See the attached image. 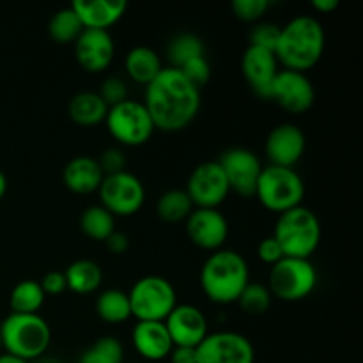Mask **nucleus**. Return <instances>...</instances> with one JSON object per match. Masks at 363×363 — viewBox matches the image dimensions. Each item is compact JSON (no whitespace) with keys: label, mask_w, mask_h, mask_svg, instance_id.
Instances as JSON below:
<instances>
[{"label":"nucleus","mask_w":363,"mask_h":363,"mask_svg":"<svg viewBox=\"0 0 363 363\" xmlns=\"http://www.w3.org/2000/svg\"><path fill=\"white\" fill-rule=\"evenodd\" d=\"M257 257L261 259L262 262H266V264L273 266L284 257V252L282 248H280L279 241L273 236H268L264 238V240H261V243L257 245Z\"/></svg>","instance_id":"58836bf2"},{"label":"nucleus","mask_w":363,"mask_h":363,"mask_svg":"<svg viewBox=\"0 0 363 363\" xmlns=\"http://www.w3.org/2000/svg\"><path fill=\"white\" fill-rule=\"evenodd\" d=\"M2 347L7 354L30 362L48 351L52 330L39 314H13L2 323Z\"/></svg>","instance_id":"39448f33"},{"label":"nucleus","mask_w":363,"mask_h":363,"mask_svg":"<svg viewBox=\"0 0 363 363\" xmlns=\"http://www.w3.org/2000/svg\"><path fill=\"white\" fill-rule=\"evenodd\" d=\"M279 71L280 67L275 52L259 46H247L241 57V73L259 98L269 99V91Z\"/></svg>","instance_id":"6ab92c4d"},{"label":"nucleus","mask_w":363,"mask_h":363,"mask_svg":"<svg viewBox=\"0 0 363 363\" xmlns=\"http://www.w3.org/2000/svg\"><path fill=\"white\" fill-rule=\"evenodd\" d=\"M142 103L156 130L176 133L197 117L201 110V89L195 87L181 69L165 66L151 84L145 85Z\"/></svg>","instance_id":"f257e3e1"},{"label":"nucleus","mask_w":363,"mask_h":363,"mask_svg":"<svg viewBox=\"0 0 363 363\" xmlns=\"http://www.w3.org/2000/svg\"><path fill=\"white\" fill-rule=\"evenodd\" d=\"M223 169L230 191L241 197H254L257 181L262 172V163L254 151L245 147H230L216 160Z\"/></svg>","instance_id":"ddd939ff"},{"label":"nucleus","mask_w":363,"mask_h":363,"mask_svg":"<svg viewBox=\"0 0 363 363\" xmlns=\"http://www.w3.org/2000/svg\"><path fill=\"white\" fill-rule=\"evenodd\" d=\"M4 347H2V332H0V351H2Z\"/></svg>","instance_id":"49530a36"},{"label":"nucleus","mask_w":363,"mask_h":363,"mask_svg":"<svg viewBox=\"0 0 363 363\" xmlns=\"http://www.w3.org/2000/svg\"><path fill=\"white\" fill-rule=\"evenodd\" d=\"M326 46L323 23L314 16L300 14L280 27L275 57L284 69L305 73L321 60Z\"/></svg>","instance_id":"f03ea898"},{"label":"nucleus","mask_w":363,"mask_h":363,"mask_svg":"<svg viewBox=\"0 0 363 363\" xmlns=\"http://www.w3.org/2000/svg\"><path fill=\"white\" fill-rule=\"evenodd\" d=\"M169 357L170 363H197L194 347H174Z\"/></svg>","instance_id":"79ce46f5"},{"label":"nucleus","mask_w":363,"mask_h":363,"mask_svg":"<svg viewBox=\"0 0 363 363\" xmlns=\"http://www.w3.org/2000/svg\"><path fill=\"white\" fill-rule=\"evenodd\" d=\"M131 315L138 321H165L177 305V294L170 280L160 275L138 279L128 293Z\"/></svg>","instance_id":"0eeeda50"},{"label":"nucleus","mask_w":363,"mask_h":363,"mask_svg":"<svg viewBox=\"0 0 363 363\" xmlns=\"http://www.w3.org/2000/svg\"><path fill=\"white\" fill-rule=\"evenodd\" d=\"M45 300L46 294L38 280H21L11 291L9 307L13 314H38Z\"/></svg>","instance_id":"bb28decb"},{"label":"nucleus","mask_w":363,"mask_h":363,"mask_svg":"<svg viewBox=\"0 0 363 363\" xmlns=\"http://www.w3.org/2000/svg\"><path fill=\"white\" fill-rule=\"evenodd\" d=\"M101 96L103 101L106 103V106H116L119 103L126 101L128 99V85L123 78L119 77H108L101 84V89L98 92Z\"/></svg>","instance_id":"e433bc0d"},{"label":"nucleus","mask_w":363,"mask_h":363,"mask_svg":"<svg viewBox=\"0 0 363 363\" xmlns=\"http://www.w3.org/2000/svg\"><path fill=\"white\" fill-rule=\"evenodd\" d=\"M204 55V43L199 35L191 32H181L170 39L167 46V57L170 60V67H183L188 60Z\"/></svg>","instance_id":"7c9ffc66"},{"label":"nucleus","mask_w":363,"mask_h":363,"mask_svg":"<svg viewBox=\"0 0 363 363\" xmlns=\"http://www.w3.org/2000/svg\"><path fill=\"white\" fill-rule=\"evenodd\" d=\"M80 229L87 238L103 241L116 230V216L106 211L101 204L89 206L80 216Z\"/></svg>","instance_id":"c85d7f7f"},{"label":"nucleus","mask_w":363,"mask_h":363,"mask_svg":"<svg viewBox=\"0 0 363 363\" xmlns=\"http://www.w3.org/2000/svg\"><path fill=\"white\" fill-rule=\"evenodd\" d=\"M181 73L191 82L197 89H202L211 78V66H209L206 55L195 57V59L188 60L183 67H179Z\"/></svg>","instance_id":"c9c22d12"},{"label":"nucleus","mask_w":363,"mask_h":363,"mask_svg":"<svg viewBox=\"0 0 363 363\" xmlns=\"http://www.w3.org/2000/svg\"><path fill=\"white\" fill-rule=\"evenodd\" d=\"M98 194L103 208L113 216L137 215L145 202L144 184L128 170L103 177Z\"/></svg>","instance_id":"9d476101"},{"label":"nucleus","mask_w":363,"mask_h":363,"mask_svg":"<svg viewBox=\"0 0 363 363\" xmlns=\"http://www.w3.org/2000/svg\"><path fill=\"white\" fill-rule=\"evenodd\" d=\"M67 289L77 294H92L101 287L103 269L91 259H78L64 272Z\"/></svg>","instance_id":"393cba45"},{"label":"nucleus","mask_w":363,"mask_h":363,"mask_svg":"<svg viewBox=\"0 0 363 363\" xmlns=\"http://www.w3.org/2000/svg\"><path fill=\"white\" fill-rule=\"evenodd\" d=\"M98 160L99 169L105 176H112V174H119L126 170V156H124L123 149L119 147H108L99 155Z\"/></svg>","instance_id":"4c0bfd02"},{"label":"nucleus","mask_w":363,"mask_h":363,"mask_svg":"<svg viewBox=\"0 0 363 363\" xmlns=\"http://www.w3.org/2000/svg\"><path fill=\"white\" fill-rule=\"evenodd\" d=\"M202 293L218 305L236 303L241 291L250 282V269L240 252L220 248L201 268Z\"/></svg>","instance_id":"7ed1b4c3"},{"label":"nucleus","mask_w":363,"mask_h":363,"mask_svg":"<svg viewBox=\"0 0 363 363\" xmlns=\"http://www.w3.org/2000/svg\"><path fill=\"white\" fill-rule=\"evenodd\" d=\"M84 30L80 18L73 11V7H62L57 11L48 21V34L59 45H69L78 39V35Z\"/></svg>","instance_id":"c756f323"},{"label":"nucleus","mask_w":363,"mask_h":363,"mask_svg":"<svg viewBox=\"0 0 363 363\" xmlns=\"http://www.w3.org/2000/svg\"><path fill=\"white\" fill-rule=\"evenodd\" d=\"M39 284H41V289L45 291V294H52V296H59L67 289L64 272H48Z\"/></svg>","instance_id":"ea45409f"},{"label":"nucleus","mask_w":363,"mask_h":363,"mask_svg":"<svg viewBox=\"0 0 363 363\" xmlns=\"http://www.w3.org/2000/svg\"><path fill=\"white\" fill-rule=\"evenodd\" d=\"M272 236L279 241L284 257L311 259L321 243V222L311 208L301 204L280 213Z\"/></svg>","instance_id":"20e7f679"},{"label":"nucleus","mask_w":363,"mask_h":363,"mask_svg":"<svg viewBox=\"0 0 363 363\" xmlns=\"http://www.w3.org/2000/svg\"><path fill=\"white\" fill-rule=\"evenodd\" d=\"M197 363H254L255 351L250 340L238 332L208 333L195 347Z\"/></svg>","instance_id":"f8f14e48"},{"label":"nucleus","mask_w":363,"mask_h":363,"mask_svg":"<svg viewBox=\"0 0 363 363\" xmlns=\"http://www.w3.org/2000/svg\"><path fill=\"white\" fill-rule=\"evenodd\" d=\"M67 112H69L71 121L78 126H96L99 123H105L108 106L98 92L84 91L71 98Z\"/></svg>","instance_id":"b1692460"},{"label":"nucleus","mask_w":363,"mask_h":363,"mask_svg":"<svg viewBox=\"0 0 363 363\" xmlns=\"http://www.w3.org/2000/svg\"><path fill=\"white\" fill-rule=\"evenodd\" d=\"M96 314L101 321L119 325L131 318V305L128 293L121 289H106L96 298Z\"/></svg>","instance_id":"a878e982"},{"label":"nucleus","mask_w":363,"mask_h":363,"mask_svg":"<svg viewBox=\"0 0 363 363\" xmlns=\"http://www.w3.org/2000/svg\"><path fill=\"white\" fill-rule=\"evenodd\" d=\"M128 77L140 85H149L163 69L162 57L149 46H135L124 59Z\"/></svg>","instance_id":"5701e85b"},{"label":"nucleus","mask_w":363,"mask_h":363,"mask_svg":"<svg viewBox=\"0 0 363 363\" xmlns=\"http://www.w3.org/2000/svg\"><path fill=\"white\" fill-rule=\"evenodd\" d=\"M108 133L126 147H138L151 140L156 131L155 123L144 103L128 98L126 101L110 106L105 117Z\"/></svg>","instance_id":"1a4fd4ad"},{"label":"nucleus","mask_w":363,"mask_h":363,"mask_svg":"<svg viewBox=\"0 0 363 363\" xmlns=\"http://www.w3.org/2000/svg\"><path fill=\"white\" fill-rule=\"evenodd\" d=\"M272 293L268 286L261 282H248L247 287L241 291L236 303L240 305L241 311L248 315H262L272 307Z\"/></svg>","instance_id":"473e14b6"},{"label":"nucleus","mask_w":363,"mask_h":363,"mask_svg":"<svg viewBox=\"0 0 363 363\" xmlns=\"http://www.w3.org/2000/svg\"><path fill=\"white\" fill-rule=\"evenodd\" d=\"M254 197H257L266 209L280 215L301 206L305 183L294 169L268 165L262 169Z\"/></svg>","instance_id":"423d86ee"},{"label":"nucleus","mask_w":363,"mask_h":363,"mask_svg":"<svg viewBox=\"0 0 363 363\" xmlns=\"http://www.w3.org/2000/svg\"><path fill=\"white\" fill-rule=\"evenodd\" d=\"M194 209L195 206L191 199L188 197L186 191L177 190V188L162 194L158 202H156V213L167 223L186 222V218Z\"/></svg>","instance_id":"cd10ccee"},{"label":"nucleus","mask_w":363,"mask_h":363,"mask_svg":"<svg viewBox=\"0 0 363 363\" xmlns=\"http://www.w3.org/2000/svg\"><path fill=\"white\" fill-rule=\"evenodd\" d=\"M0 363H30V362H25V360H21V358L13 357V354L0 353Z\"/></svg>","instance_id":"c03bdc74"},{"label":"nucleus","mask_w":363,"mask_h":363,"mask_svg":"<svg viewBox=\"0 0 363 363\" xmlns=\"http://www.w3.org/2000/svg\"><path fill=\"white\" fill-rule=\"evenodd\" d=\"M45 363H57V362H45Z\"/></svg>","instance_id":"de8ad7c7"},{"label":"nucleus","mask_w":363,"mask_h":363,"mask_svg":"<svg viewBox=\"0 0 363 363\" xmlns=\"http://www.w3.org/2000/svg\"><path fill=\"white\" fill-rule=\"evenodd\" d=\"M167 332L174 347H197L208 337V318L199 307L190 303H177L165 319Z\"/></svg>","instance_id":"dca6fc26"},{"label":"nucleus","mask_w":363,"mask_h":363,"mask_svg":"<svg viewBox=\"0 0 363 363\" xmlns=\"http://www.w3.org/2000/svg\"><path fill=\"white\" fill-rule=\"evenodd\" d=\"M233 13L238 20L247 23H257L268 13L269 0H233Z\"/></svg>","instance_id":"f704fd0d"},{"label":"nucleus","mask_w":363,"mask_h":363,"mask_svg":"<svg viewBox=\"0 0 363 363\" xmlns=\"http://www.w3.org/2000/svg\"><path fill=\"white\" fill-rule=\"evenodd\" d=\"M318 286V269L311 259L282 257L272 266L268 289L272 296L282 301H300L314 293Z\"/></svg>","instance_id":"6e6552de"},{"label":"nucleus","mask_w":363,"mask_h":363,"mask_svg":"<svg viewBox=\"0 0 363 363\" xmlns=\"http://www.w3.org/2000/svg\"><path fill=\"white\" fill-rule=\"evenodd\" d=\"M269 99L279 103L289 113L308 112L315 101V91L307 73L280 69L269 91Z\"/></svg>","instance_id":"4468645a"},{"label":"nucleus","mask_w":363,"mask_h":363,"mask_svg":"<svg viewBox=\"0 0 363 363\" xmlns=\"http://www.w3.org/2000/svg\"><path fill=\"white\" fill-rule=\"evenodd\" d=\"M78 363H124V347L116 337H101L80 354Z\"/></svg>","instance_id":"2f4dec72"},{"label":"nucleus","mask_w":363,"mask_h":363,"mask_svg":"<svg viewBox=\"0 0 363 363\" xmlns=\"http://www.w3.org/2000/svg\"><path fill=\"white\" fill-rule=\"evenodd\" d=\"M184 191L191 199L195 208L218 209V206H222L229 197L230 188L220 163L211 160L191 170Z\"/></svg>","instance_id":"9b49d317"},{"label":"nucleus","mask_w":363,"mask_h":363,"mask_svg":"<svg viewBox=\"0 0 363 363\" xmlns=\"http://www.w3.org/2000/svg\"><path fill=\"white\" fill-rule=\"evenodd\" d=\"M280 35V27L273 21H257L254 25V28L248 34V45L250 46H259V48L269 50V52H275L277 43H279Z\"/></svg>","instance_id":"72a5a7b5"},{"label":"nucleus","mask_w":363,"mask_h":363,"mask_svg":"<svg viewBox=\"0 0 363 363\" xmlns=\"http://www.w3.org/2000/svg\"><path fill=\"white\" fill-rule=\"evenodd\" d=\"M131 340L137 353L149 362L165 360L174 350L172 339L162 321H138L131 333Z\"/></svg>","instance_id":"aec40b11"},{"label":"nucleus","mask_w":363,"mask_h":363,"mask_svg":"<svg viewBox=\"0 0 363 363\" xmlns=\"http://www.w3.org/2000/svg\"><path fill=\"white\" fill-rule=\"evenodd\" d=\"M84 28L108 30L124 16L128 9L126 0H74L71 4Z\"/></svg>","instance_id":"412c9836"},{"label":"nucleus","mask_w":363,"mask_h":363,"mask_svg":"<svg viewBox=\"0 0 363 363\" xmlns=\"http://www.w3.org/2000/svg\"><path fill=\"white\" fill-rule=\"evenodd\" d=\"M6 191H7V177H6V174L0 170V199L6 195Z\"/></svg>","instance_id":"a18cd8bd"},{"label":"nucleus","mask_w":363,"mask_h":363,"mask_svg":"<svg viewBox=\"0 0 363 363\" xmlns=\"http://www.w3.org/2000/svg\"><path fill=\"white\" fill-rule=\"evenodd\" d=\"M74 45V57L87 73H101L116 57V43L108 30L84 28Z\"/></svg>","instance_id":"a211bd4d"},{"label":"nucleus","mask_w":363,"mask_h":363,"mask_svg":"<svg viewBox=\"0 0 363 363\" xmlns=\"http://www.w3.org/2000/svg\"><path fill=\"white\" fill-rule=\"evenodd\" d=\"M312 7L319 13H332L339 7V0H312Z\"/></svg>","instance_id":"37998d69"},{"label":"nucleus","mask_w":363,"mask_h":363,"mask_svg":"<svg viewBox=\"0 0 363 363\" xmlns=\"http://www.w3.org/2000/svg\"><path fill=\"white\" fill-rule=\"evenodd\" d=\"M186 234L195 247L216 252L229 238V222L218 209L195 208L186 218Z\"/></svg>","instance_id":"2eb2a0df"},{"label":"nucleus","mask_w":363,"mask_h":363,"mask_svg":"<svg viewBox=\"0 0 363 363\" xmlns=\"http://www.w3.org/2000/svg\"><path fill=\"white\" fill-rule=\"evenodd\" d=\"M105 245H106V248H108L110 254L123 255V254H126L128 248H130V238H128L124 233L113 230V233L105 240Z\"/></svg>","instance_id":"a19ab883"},{"label":"nucleus","mask_w":363,"mask_h":363,"mask_svg":"<svg viewBox=\"0 0 363 363\" xmlns=\"http://www.w3.org/2000/svg\"><path fill=\"white\" fill-rule=\"evenodd\" d=\"M103 177L105 174L99 169L98 160L87 155L71 158L62 170V181L66 188L78 195H89L98 191Z\"/></svg>","instance_id":"4be33fe9"},{"label":"nucleus","mask_w":363,"mask_h":363,"mask_svg":"<svg viewBox=\"0 0 363 363\" xmlns=\"http://www.w3.org/2000/svg\"><path fill=\"white\" fill-rule=\"evenodd\" d=\"M307 147L305 133L296 124L284 123L273 128L264 142L266 158L269 165L294 169Z\"/></svg>","instance_id":"f3484780"}]
</instances>
